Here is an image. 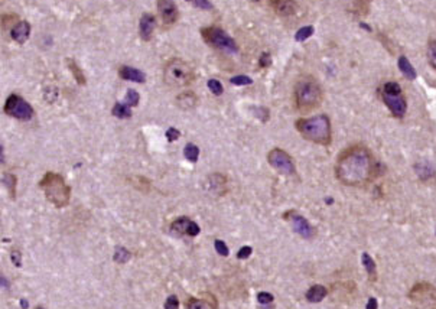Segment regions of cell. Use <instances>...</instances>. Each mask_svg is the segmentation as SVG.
<instances>
[{
	"label": "cell",
	"mask_w": 436,
	"mask_h": 309,
	"mask_svg": "<svg viewBox=\"0 0 436 309\" xmlns=\"http://www.w3.org/2000/svg\"><path fill=\"white\" fill-rule=\"evenodd\" d=\"M379 169V162L365 146H351L345 149L335 165L338 181L348 187H362L371 182Z\"/></svg>",
	"instance_id": "cell-1"
},
{
	"label": "cell",
	"mask_w": 436,
	"mask_h": 309,
	"mask_svg": "<svg viewBox=\"0 0 436 309\" xmlns=\"http://www.w3.org/2000/svg\"><path fill=\"white\" fill-rule=\"evenodd\" d=\"M296 130L301 136L314 142L317 145L328 146L332 142V130H331V120L326 115L309 117V118H299L295 121Z\"/></svg>",
	"instance_id": "cell-2"
},
{
	"label": "cell",
	"mask_w": 436,
	"mask_h": 309,
	"mask_svg": "<svg viewBox=\"0 0 436 309\" xmlns=\"http://www.w3.org/2000/svg\"><path fill=\"white\" fill-rule=\"evenodd\" d=\"M322 90L319 82L311 76L301 77L295 84V106L301 113H308L319 107Z\"/></svg>",
	"instance_id": "cell-3"
},
{
	"label": "cell",
	"mask_w": 436,
	"mask_h": 309,
	"mask_svg": "<svg viewBox=\"0 0 436 309\" xmlns=\"http://www.w3.org/2000/svg\"><path fill=\"white\" fill-rule=\"evenodd\" d=\"M39 188L43 191L46 199L58 208H62L70 204L71 188L67 185L65 179L55 172H46L39 181Z\"/></svg>",
	"instance_id": "cell-4"
},
{
	"label": "cell",
	"mask_w": 436,
	"mask_h": 309,
	"mask_svg": "<svg viewBox=\"0 0 436 309\" xmlns=\"http://www.w3.org/2000/svg\"><path fill=\"white\" fill-rule=\"evenodd\" d=\"M194 79H195L194 70L191 68L188 62L182 59H171L163 68V81L169 87H173V88L187 87Z\"/></svg>",
	"instance_id": "cell-5"
},
{
	"label": "cell",
	"mask_w": 436,
	"mask_h": 309,
	"mask_svg": "<svg viewBox=\"0 0 436 309\" xmlns=\"http://www.w3.org/2000/svg\"><path fill=\"white\" fill-rule=\"evenodd\" d=\"M381 98L396 118H403L407 112V101L397 82L390 81L381 87Z\"/></svg>",
	"instance_id": "cell-6"
},
{
	"label": "cell",
	"mask_w": 436,
	"mask_h": 309,
	"mask_svg": "<svg viewBox=\"0 0 436 309\" xmlns=\"http://www.w3.org/2000/svg\"><path fill=\"white\" fill-rule=\"evenodd\" d=\"M201 37L204 42H207L209 46L217 48L220 51H224L228 54H236L238 51V46L236 40L228 37L224 32V29L217 28V26H209V28H202L201 29Z\"/></svg>",
	"instance_id": "cell-7"
},
{
	"label": "cell",
	"mask_w": 436,
	"mask_h": 309,
	"mask_svg": "<svg viewBox=\"0 0 436 309\" xmlns=\"http://www.w3.org/2000/svg\"><path fill=\"white\" fill-rule=\"evenodd\" d=\"M407 296L415 309H436V288L428 282L416 283Z\"/></svg>",
	"instance_id": "cell-8"
},
{
	"label": "cell",
	"mask_w": 436,
	"mask_h": 309,
	"mask_svg": "<svg viewBox=\"0 0 436 309\" xmlns=\"http://www.w3.org/2000/svg\"><path fill=\"white\" fill-rule=\"evenodd\" d=\"M4 113L18 118V120H22V121H28L34 117V109L20 96L10 94L4 103Z\"/></svg>",
	"instance_id": "cell-9"
},
{
	"label": "cell",
	"mask_w": 436,
	"mask_h": 309,
	"mask_svg": "<svg viewBox=\"0 0 436 309\" xmlns=\"http://www.w3.org/2000/svg\"><path fill=\"white\" fill-rule=\"evenodd\" d=\"M267 160L272 168H275L279 174L282 175H295L296 174V166L293 163L292 156L284 152L280 148L272 149L267 154Z\"/></svg>",
	"instance_id": "cell-10"
},
{
	"label": "cell",
	"mask_w": 436,
	"mask_h": 309,
	"mask_svg": "<svg viewBox=\"0 0 436 309\" xmlns=\"http://www.w3.org/2000/svg\"><path fill=\"white\" fill-rule=\"evenodd\" d=\"M283 218H286L290 224H292V227H293V230L298 232L301 237H304L306 240H311V238H314L315 237V229L309 224V221L302 217L301 214H298L296 211H287L286 214H283Z\"/></svg>",
	"instance_id": "cell-11"
},
{
	"label": "cell",
	"mask_w": 436,
	"mask_h": 309,
	"mask_svg": "<svg viewBox=\"0 0 436 309\" xmlns=\"http://www.w3.org/2000/svg\"><path fill=\"white\" fill-rule=\"evenodd\" d=\"M171 232H173L175 234H179V235H190V237H195L198 235L201 229L199 226L192 221L188 217H179L176 220H173L171 224Z\"/></svg>",
	"instance_id": "cell-12"
},
{
	"label": "cell",
	"mask_w": 436,
	"mask_h": 309,
	"mask_svg": "<svg viewBox=\"0 0 436 309\" xmlns=\"http://www.w3.org/2000/svg\"><path fill=\"white\" fill-rule=\"evenodd\" d=\"M158 12L166 26L173 25L179 18V10L173 0H158Z\"/></svg>",
	"instance_id": "cell-13"
},
{
	"label": "cell",
	"mask_w": 436,
	"mask_h": 309,
	"mask_svg": "<svg viewBox=\"0 0 436 309\" xmlns=\"http://www.w3.org/2000/svg\"><path fill=\"white\" fill-rule=\"evenodd\" d=\"M155 26H156V18L153 16L152 13H143L142 18H140V22H139V34H140V38L143 40H151L153 37V31H155Z\"/></svg>",
	"instance_id": "cell-14"
},
{
	"label": "cell",
	"mask_w": 436,
	"mask_h": 309,
	"mask_svg": "<svg viewBox=\"0 0 436 309\" xmlns=\"http://www.w3.org/2000/svg\"><path fill=\"white\" fill-rule=\"evenodd\" d=\"M29 35H31V25L26 20L18 22L10 31V37L18 43H25L29 39Z\"/></svg>",
	"instance_id": "cell-15"
},
{
	"label": "cell",
	"mask_w": 436,
	"mask_h": 309,
	"mask_svg": "<svg viewBox=\"0 0 436 309\" xmlns=\"http://www.w3.org/2000/svg\"><path fill=\"white\" fill-rule=\"evenodd\" d=\"M119 76L123 79L139 82V84H143L146 81V74L145 73H142L140 70H136L133 67H129V65H121L119 68Z\"/></svg>",
	"instance_id": "cell-16"
},
{
	"label": "cell",
	"mask_w": 436,
	"mask_h": 309,
	"mask_svg": "<svg viewBox=\"0 0 436 309\" xmlns=\"http://www.w3.org/2000/svg\"><path fill=\"white\" fill-rule=\"evenodd\" d=\"M415 171H416L417 176L420 181H432L436 176L435 166L429 162V160H420L415 165Z\"/></svg>",
	"instance_id": "cell-17"
},
{
	"label": "cell",
	"mask_w": 436,
	"mask_h": 309,
	"mask_svg": "<svg viewBox=\"0 0 436 309\" xmlns=\"http://www.w3.org/2000/svg\"><path fill=\"white\" fill-rule=\"evenodd\" d=\"M272 6L280 16H292L298 9L293 0H272Z\"/></svg>",
	"instance_id": "cell-18"
},
{
	"label": "cell",
	"mask_w": 436,
	"mask_h": 309,
	"mask_svg": "<svg viewBox=\"0 0 436 309\" xmlns=\"http://www.w3.org/2000/svg\"><path fill=\"white\" fill-rule=\"evenodd\" d=\"M326 295H328V289L325 286H322V285H314L312 288L308 289L305 298L311 304H318V302H321V301H323L326 298Z\"/></svg>",
	"instance_id": "cell-19"
},
{
	"label": "cell",
	"mask_w": 436,
	"mask_h": 309,
	"mask_svg": "<svg viewBox=\"0 0 436 309\" xmlns=\"http://www.w3.org/2000/svg\"><path fill=\"white\" fill-rule=\"evenodd\" d=\"M176 104L182 110H191L198 104V97L195 96L194 93H191V91L181 93L179 96L176 97Z\"/></svg>",
	"instance_id": "cell-20"
},
{
	"label": "cell",
	"mask_w": 436,
	"mask_h": 309,
	"mask_svg": "<svg viewBox=\"0 0 436 309\" xmlns=\"http://www.w3.org/2000/svg\"><path fill=\"white\" fill-rule=\"evenodd\" d=\"M361 262H362V266H364V269L367 271L370 280L374 282L377 279V265H376V262L373 260V257L368 253H362Z\"/></svg>",
	"instance_id": "cell-21"
},
{
	"label": "cell",
	"mask_w": 436,
	"mask_h": 309,
	"mask_svg": "<svg viewBox=\"0 0 436 309\" xmlns=\"http://www.w3.org/2000/svg\"><path fill=\"white\" fill-rule=\"evenodd\" d=\"M226 184H227V179L221 174H214L209 176V190L212 193H226Z\"/></svg>",
	"instance_id": "cell-22"
},
{
	"label": "cell",
	"mask_w": 436,
	"mask_h": 309,
	"mask_svg": "<svg viewBox=\"0 0 436 309\" xmlns=\"http://www.w3.org/2000/svg\"><path fill=\"white\" fill-rule=\"evenodd\" d=\"M398 70L401 71V74L407 79H415L417 77L416 70L413 68V65L410 64V61L406 57H400L398 58Z\"/></svg>",
	"instance_id": "cell-23"
},
{
	"label": "cell",
	"mask_w": 436,
	"mask_h": 309,
	"mask_svg": "<svg viewBox=\"0 0 436 309\" xmlns=\"http://www.w3.org/2000/svg\"><path fill=\"white\" fill-rule=\"evenodd\" d=\"M113 116L119 118H130L132 117V107L127 106L126 103H116L112 110Z\"/></svg>",
	"instance_id": "cell-24"
},
{
	"label": "cell",
	"mask_w": 436,
	"mask_h": 309,
	"mask_svg": "<svg viewBox=\"0 0 436 309\" xmlns=\"http://www.w3.org/2000/svg\"><path fill=\"white\" fill-rule=\"evenodd\" d=\"M67 64H68V68L70 71L73 73V76L76 78V81L79 84V85H85V77H84V73L81 71V68L78 67L76 61L73 58H67Z\"/></svg>",
	"instance_id": "cell-25"
},
{
	"label": "cell",
	"mask_w": 436,
	"mask_h": 309,
	"mask_svg": "<svg viewBox=\"0 0 436 309\" xmlns=\"http://www.w3.org/2000/svg\"><path fill=\"white\" fill-rule=\"evenodd\" d=\"M184 156H185L190 162L195 163V162L198 160V157H199V149H198V146L194 145V143H188V145L184 148Z\"/></svg>",
	"instance_id": "cell-26"
},
{
	"label": "cell",
	"mask_w": 436,
	"mask_h": 309,
	"mask_svg": "<svg viewBox=\"0 0 436 309\" xmlns=\"http://www.w3.org/2000/svg\"><path fill=\"white\" fill-rule=\"evenodd\" d=\"M187 309H214V307L209 304L208 301L198 299V298H191L187 302Z\"/></svg>",
	"instance_id": "cell-27"
},
{
	"label": "cell",
	"mask_w": 436,
	"mask_h": 309,
	"mask_svg": "<svg viewBox=\"0 0 436 309\" xmlns=\"http://www.w3.org/2000/svg\"><path fill=\"white\" fill-rule=\"evenodd\" d=\"M16 176L12 174H7L3 176V184L6 185V188H7V191L10 193L12 195V198H15V193H16Z\"/></svg>",
	"instance_id": "cell-28"
},
{
	"label": "cell",
	"mask_w": 436,
	"mask_h": 309,
	"mask_svg": "<svg viewBox=\"0 0 436 309\" xmlns=\"http://www.w3.org/2000/svg\"><path fill=\"white\" fill-rule=\"evenodd\" d=\"M314 26H304V28H301L298 32H296V35H295V40L296 42H304L308 38H311L312 35H314Z\"/></svg>",
	"instance_id": "cell-29"
},
{
	"label": "cell",
	"mask_w": 436,
	"mask_h": 309,
	"mask_svg": "<svg viewBox=\"0 0 436 309\" xmlns=\"http://www.w3.org/2000/svg\"><path fill=\"white\" fill-rule=\"evenodd\" d=\"M426 55H428V61L432 65V68L436 70V40H429Z\"/></svg>",
	"instance_id": "cell-30"
},
{
	"label": "cell",
	"mask_w": 436,
	"mask_h": 309,
	"mask_svg": "<svg viewBox=\"0 0 436 309\" xmlns=\"http://www.w3.org/2000/svg\"><path fill=\"white\" fill-rule=\"evenodd\" d=\"M139 100H140V96L136 90H127L126 93V98H124V103L130 107H136L139 104Z\"/></svg>",
	"instance_id": "cell-31"
},
{
	"label": "cell",
	"mask_w": 436,
	"mask_h": 309,
	"mask_svg": "<svg viewBox=\"0 0 436 309\" xmlns=\"http://www.w3.org/2000/svg\"><path fill=\"white\" fill-rule=\"evenodd\" d=\"M208 88H209V91H211L214 96H221V94H223V91H224V88H223V84H221L218 79H215V78L209 79Z\"/></svg>",
	"instance_id": "cell-32"
},
{
	"label": "cell",
	"mask_w": 436,
	"mask_h": 309,
	"mask_svg": "<svg viewBox=\"0 0 436 309\" xmlns=\"http://www.w3.org/2000/svg\"><path fill=\"white\" fill-rule=\"evenodd\" d=\"M114 259H116V262H119V263H124V262H127V260L130 259V253L126 250V249H123V247H119V249L116 250Z\"/></svg>",
	"instance_id": "cell-33"
},
{
	"label": "cell",
	"mask_w": 436,
	"mask_h": 309,
	"mask_svg": "<svg viewBox=\"0 0 436 309\" xmlns=\"http://www.w3.org/2000/svg\"><path fill=\"white\" fill-rule=\"evenodd\" d=\"M230 81H231L233 85H250V84H253L251 78H248L247 76H236V77L231 78Z\"/></svg>",
	"instance_id": "cell-34"
},
{
	"label": "cell",
	"mask_w": 436,
	"mask_h": 309,
	"mask_svg": "<svg viewBox=\"0 0 436 309\" xmlns=\"http://www.w3.org/2000/svg\"><path fill=\"white\" fill-rule=\"evenodd\" d=\"M214 247H215V250H217V253H218L220 256H224V257L228 256L227 244H226L223 240H215V241H214Z\"/></svg>",
	"instance_id": "cell-35"
},
{
	"label": "cell",
	"mask_w": 436,
	"mask_h": 309,
	"mask_svg": "<svg viewBox=\"0 0 436 309\" xmlns=\"http://www.w3.org/2000/svg\"><path fill=\"white\" fill-rule=\"evenodd\" d=\"M257 301H259L262 305H269V304H272V302L275 301V298H273V295L269 293V292H260V293L257 295Z\"/></svg>",
	"instance_id": "cell-36"
},
{
	"label": "cell",
	"mask_w": 436,
	"mask_h": 309,
	"mask_svg": "<svg viewBox=\"0 0 436 309\" xmlns=\"http://www.w3.org/2000/svg\"><path fill=\"white\" fill-rule=\"evenodd\" d=\"M254 115L259 117L262 121H267L269 120V110L266 107H254Z\"/></svg>",
	"instance_id": "cell-37"
},
{
	"label": "cell",
	"mask_w": 436,
	"mask_h": 309,
	"mask_svg": "<svg viewBox=\"0 0 436 309\" xmlns=\"http://www.w3.org/2000/svg\"><path fill=\"white\" fill-rule=\"evenodd\" d=\"M165 309H179V301L175 295H171L166 302H165Z\"/></svg>",
	"instance_id": "cell-38"
},
{
	"label": "cell",
	"mask_w": 436,
	"mask_h": 309,
	"mask_svg": "<svg viewBox=\"0 0 436 309\" xmlns=\"http://www.w3.org/2000/svg\"><path fill=\"white\" fill-rule=\"evenodd\" d=\"M179 136H181V132H179L178 129H175V127H169V129L166 130V139H168L169 142H175L176 139H179Z\"/></svg>",
	"instance_id": "cell-39"
},
{
	"label": "cell",
	"mask_w": 436,
	"mask_h": 309,
	"mask_svg": "<svg viewBox=\"0 0 436 309\" xmlns=\"http://www.w3.org/2000/svg\"><path fill=\"white\" fill-rule=\"evenodd\" d=\"M194 4H195V7H198V9H205V10L212 9V4H211L209 0H194Z\"/></svg>",
	"instance_id": "cell-40"
},
{
	"label": "cell",
	"mask_w": 436,
	"mask_h": 309,
	"mask_svg": "<svg viewBox=\"0 0 436 309\" xmlns=\"http://www.w3.org/2000/svg\"><path fill=\"white\" fill-rule=\"evenodd\" d=\"M251 251H253V249H251V247H248V246L241 247V249L238 250V253H237V259H247V257H250Z\"/></svg>",
	"instance_id": "cell-41"
},
{
	"label": "cell",
	"mask_w": 436,
	"mask_h": 309,
	"mask_svg": "<svg viewBox=\"0 0 436 309\" xmlns=\"http://www.w3.org/2000/svg\"><path fill=\"white\" fill-rule=\"evenodd\" d=\"M260 67H269L272 64V58H270V54L269 52H263L262 57H260Z\"/></svg>",
	"instance_id": "cell-42"
},
{
	"label": "cell",
	"mask_w": 436,
	"mask_h": 309,
	"mask_svg": "<svg viewBox=\"0 0 436 309\" xmlns=\"http://www.w3.org/2000/svg\"><path fill=\"white\" fill-rule=\"evenodd\" d=\"M12 262L15 263L16 268H20V253L19 251H12Z\"/></svg>",
	"instance_id": "cell-43"
},
{
	"label": "cell",
	"mask_w": 436,
	"mask_h": 309,
	"mask_svg": "<svg viewBox=\"0 0 436 309\" xmlns=\"http://www.w3.org/2000/svg\"><path fill=\"white\" fill-rule=\"evenodd\" d=\"M379 308V304H377V299L376 298H370L368 302H367V307L365 309H377Z\"/></svg>",
	"instance_id": "cell-44"
},
{
	"label": "cell",
	"mask_w": 436,
	"mask_h": 309,
	"mask_svg": "<svg viewBox=\"0 0 436 309\" xmlns=\"http://www.w3.org/2000/svg\"><path fill=\"white\" fill-rule=\"evenodd\" d=\"M22 307H23V308H28V304H26L25 299H22Z\"/></svg>",
	"instance_id": "cell-45"
},
{
	"label": "cell",
	"mask_w": 436,
	"mask_h": 309,
	"mask_svg": "<svg viewBox=\"0 0 436 309\" xmlns=\"http://www.w3.org/2000/svg\"><path fill=\"white\" fill-rule=\"evenodd\" d=\"M37 309H43V308H40V307H38V308H37Z\"/></svg>",
	"instance_id": "cell-46"
},
{
	"label": "cell",
	"mask_w": 436,
	"mask_h": 309,
	"mask_svg": "<svg viewBox=\"0 0 436 309\" xmlns=\"http://www.w3.org/2000/svg\"><path fill=\"white\" fill-rule=\"evenodd\" d=\"M187 1H191V0H187Z\"/></svg>",
	"instance_id": "cell-47"
},
{
	"label": "cell",
	"mask_w": 436,
	"mask_h": 309,
	"mask_svg": "<svg viewBox=\"0 0 436 309\" xmlns=\"http://www.w3.org/2000/svg\"></svg>",
	"instance_id": "cell-48"
}]
</instances>
